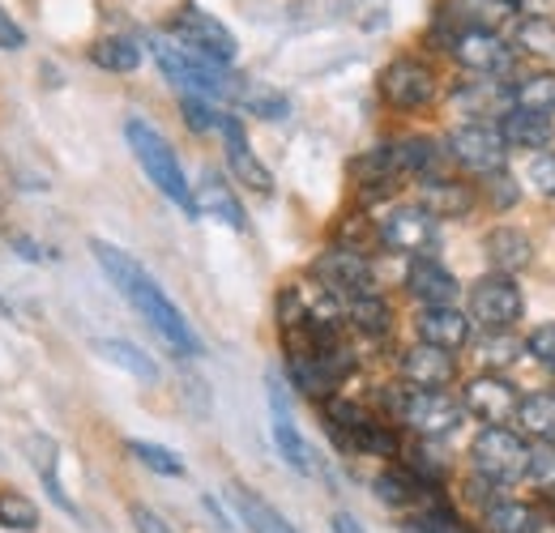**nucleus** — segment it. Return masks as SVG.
Wrapping results in <instances>:
<instances>
[{"label": "nucleus", "mask_w": 555, "mask_h": 533, "mask_svg": "<svg viewBox=\"0 0 555 533\" xmlns=\"http://www.w3.org/2000/svg\"><path fill=\"white\" fill-rule=\"evenodd\" d=\"M389 158H393V167H398L402 180H406V176L431 180V176L444 171V162H449V145L431 141V136H402V141L389 145Z\"/></svg>", "instance_id": "obj_18"}, {"label": "nucleus", "mask_w": 555, "mask_h": 533, "mask_svg": "<svg viewBox=\"0 0 555 533\" xmlns=\"http://www.w3.org/2000/svg\"><path fill=\"white\" fill-rule=\"evenodd\" d=\"M487 184V197L495 209H504V205H513L517 200V188H513V180H508V171H491V176H479Z\"/></svg>", "instance_id": "obj_42"}, {"label": "nucleus", "mask_w": 555, "mask_h": 533, "mask_svg": "<svg viewBox=\"0 0 555 533\" xmlns=\"http://www.w3.org/2000/svg\"><path fill=\"white\" fill-rule=\"evenodd\" d=\"M270 405H274V444L278 453H282V461L291 469H299V473H312V453H308V444H304V435H299V427L291 422V405L282 398V385L270 380Z\"/></svg>", "instance_id": "obj_20"}, {"label": "nucleus", "mask_w": 555, "mask_h": 533, "mask_svg": "<svg viewBox=\"0 0 555 533\" xmlns=\"http://www.w3.org/2000/svg\"><path fill=\"white\" fill-rule=\"evenodd\" d=\"M129 453H133L145 469L163 473V478H180V473H184V461H180L171 448H163V444H150V440H129Z\"/></svg>", "instance_id": "obj_38"}, {"label": "nucleus", "mask_w": 555, "mask_h": 533, "mask_svg": "<svg viewBox=\"0 0 555 533\" xmlns=\"http://www.w3.org/2000/svg\"><path fill=\"white\" fill-rule=\"evenodd\" d=\"M513 52L534 56V61H555V17H521L513 26Z\"/></svg>", "instance_id": "obj_29"}, {"label": "nucleus", "mask_w": 555, "mask_h": 533, "mask_svg": "<svg viewBox=\"0 0 555 533\" xmlns=\"http://www.w3.org/2000/svg\"><path fill=\"white\" fill-rule=\"evenodd\" d=\"M133 525H138V533H171V525L158 517V512H150V508H133Z\"/></svg>", "instance_id": "obj_44"}, {"label": "nucleus", "mask_w": 555, "mask_h": 533, "mask_svg": "<svg viewBox=\"0 0 555 533\" xmlns=\"http://www.w3.org/2000/svg\"><path fill=\"white\" fill-rule=\"evenodd\" d=\"M347 321L359 329L363 337H385L393 329V312H389V303L372 290V295H354L347 299Z\"/></svg>", "instance_id": "obj_34"}, {"label": "nucleus", "mask_w": 555, "mask_h": 533, "mask_svg": "<svg viewBox=\"0 0 555 533\" xmlns=\"http://www.w3.org/2000/svg\"><path fill=\"white\" fill-rule=\"evenodd\" d=\"M517 427L521 435L539 440V444H555V393H526L517 401Z\"/></svg>", "instance_id": "obj_28"}, {"label": "nucleus", "mask_w": 555, "mask_h": 533, "mask_svg": "<svg viewBox=\"0 0 555 533\" xmlns=\"http://www.w3.org/2000/svg\"><path fill=\"white\" fill-rule=\"evenodd\" d=\"M415 329H418V341H431V346L457 354L470 341V316L457 312L453 303H427L415 316Z\"/></svg>", "instance_id": "obj_17"}, {"label": "nucleus", "mask_w": 555, "mask_h": 533, "mask_svg": "<svg viewBox=\"0 0 555 533\" xmlns=\"http://www.w3.org/2000/svg\"><path fill=\"white\" fill-rule=\"evenodd\" d=\"M90 252H94V261L103 265V273L112 277V286L141 312V321L163 337L167 350H176V354H202V337L193 334L189 316H184V312L171 303V295L145 273V265H141L138 257H129L125 248H116V244H107V239H94Z\"/></svg>", "instance_id": "obj_1"}, {"label": "nucleus", "mask_w": 555, "mask_h": 533, "mask_svg": "<svg viewBox=\"0 0 555 533\" xmlns=\"http://www.w3.org/2000/svg\"><path fill=\"white\" fill-rule=\"evenodd\" d=\"M517 22V0H444L436 13V35L449 48L457 30H504Z\"/></svg>", "instance_id": "obj_12"}, {"label": "nucleus", "mask_w": 555, "mask_h": 533, "mask_svg": "<svg viewBox=\"0 0 555 533\" xmlns=\"http://www.w3.org/2000/svg\"><path fill=\"white\" fill-rule=\"evenodd\" d=\"M483 517L491 533H539V508L521 499H491Z\"/></svg>", "instance_id": "obj_35"}, {"label": "nucleus", "mask_w": 555, "mask_h": 533, "mask_svg": "<svg viewBox=\"0 0 555 533\" xmlns=\"http://www.w3.org/2000/svg\"><path fill=\"white\" fill-rule=\"evenodd\" d=\"M376 239L385 248H393V252H406V257H436L440 226L423 205H393L376 222Z\"/></svg>", "instance_id": "obj_7"}, {"label": "nucleus", "mask_w": 555, "mask_h": 533, "mask_svg": "<svg viewBox=\"0 0 555 533\" xmlns=\"http://www.w3.org/2000/svg\"><path fill=\"white\" fill-rule=\"evenodd\" d=\"M99 354L107 359V363H116V367H125L129 376H138L141 385H154L158 380V363L141 350V346H133V341H116V337H103L99 341Z\"/></svg>", "instance_id": "obj_36"}, {"label": "nucleus", "mask_w": 555, "mask_h": 533, "mask_svg": "<svg viewBox=\"0 0 555 533\" xmlns=\"http://www.w3.org/2000/svg\"><path fill=\"white\" fill-rule=\"evenodd\" d=\"M150 52L158 68L167 73L171 86H180V94H202V99H227L231 94V77L222 73L227 65H214L202 52L184 48L180 39H150Z\"/></svg>", "instance_id": "obj_3"}, {"label": "nucleus", "mask_w": 555, "mask_h": 533, "mask_svg": "<svg viewBox=\"0 0 555 533\" xmlns=\"http://www.w3.org/2000/svg\"><path fill=\"white\" fill-rule=\"evenodd\" d=\"M90 61L103 68V73H138L141 48L129 35H103V39L90 43Z\"/></svg>", "instance_id": "obj_33"}, {"label": "nucleus", "mask_w": 555, "mask_h": 533, "mask_svg": "<svg viewBox=\"0 0 555 533\" xmlns=\"http://www.w3.org/2000/svg\"><path fill=\"white\" fill-rule=\"evenodd\" d=\"M354 184H359V197L367 200H385L398 193V184H402V176H398V167H393V158H389V145H380V150H372V154H363L354 167Z\"/></svg>", "instance_id": "obj_21"}, {"label": "nucleus", "mask_w": 555, "mask_h": 533, "mask_svg": "<svg viewBox=\"0 0 555 533\" xmlns=\"http://www.w3.org/2000/svg\"><path fill=\"white\" fill-rule=\"evenodd\" d=\"M193 200H197V213H209V218H218V222H227V226H235V231H244V226H248L244 205L235 200L231 184H227L218 171H206V176L197 180Z\"/></svg>", "instance_id": "obj_23"}, {"label": "nucleus", "mask_w": 555, "mask_h": 533, "mask_svg": "<svg viewBox=\"0 0 555 533\" xmlns=\"http://www.w3.org/2000/svg\"><path fill=\"white\" fill-rule=\"evenodd\" d=\"M334 530H338V533H363L359 525H354V521H350L347 512H338V517H334Z\"/></svg>", "instance_id": "obj_45"}, {"label": "nucleus", "mask_w": 555, "mask_h": 533, "mask_svg": "<svg viewBox=\"0 0 555 533\" xmlns=\"http://www.w3.org/2000/svg\"><path fill=\"white\" fill-rule=\"evenodd\" d=\"M444 145H449V158L457 167H466L470 176L504 171V162H508V141L500 136V129H491L483 120H470V125L453 129Z\"/></svg>", "instance_id": "obj_11"}, {"label": "nucleus", "mask_w": 555, "mask_h": 533, "mask_svg": "<svg viewBox=\"0 0 555 533\" xmlns=\"http://www.w3.org/2000/svg\"><path fill=\"white\" fill-rule=\"evenodd\" d=\"M483 252H487V265L495 269V273H508V277L521 273V269L534 261V244H530V235L521 226H495V231H487Z\"/></svg>", "instance_id": "obj_19"}, {"label": "nucleus", "mask_w": 555, "mask_h": 533, "mask_svg": "<svg viewBox=\"0 0 555 533\" xmlns=\"http://www.w3.org/2000/svg\"><path fill=\"white\" fill-rule=\"evenodd\" d=\"M526 180L539 197H552L555 200V154L552 150H534L530 167H526Z\"/></svg>", "instance_id": "obj_39"}, {"label": "nucleus", "mask_w": 555, "mask_h": 533, "mask_svg": "<svg viewBox=\"0 0 555 533\" xmlns=\"http://www.w3.org/2000/svg\"><path fill=\"white\" fill-rule=\"evenodd\" d=\"M517 401H521V393L513 389V380L487 372V376H475V380L466 385L462 405H466L483 427H500V422H508V418L517 414Z\"/></svg>", "instance_id": "obj_15"}, {"label": "nucleus", "mask_w": 555, "mask_h": 533, "mask_svg": "<svg viewBox=\"0 0 555 533\" xmlns=\"http://www.w3.org/2000/svg\"><path fill=\"white\" fill-rule=\"evenodd\" d=\"M453 103L466 107L470 116H504L513 107V90L500 77H475V86H462Z\"/></svg>", "instance_id": "obj_27"}, {"label": "nucleus", "mask_w": 555, "mask_h": 533, "mask_svg": "<svg viewBox=\"0 0 555 533\" xmlns=\"http://www.w3.org/2000/svg\"><path fill=\"white\" fill-rule=\"evenodd\" d=\"M402 380L411 389H449L457 380V359H453V350L418 341L402 354Z\"/></svg>", "instance_id": "obj_16"}, {"label": "nucleus", "mask_w": 555, "mask_h": 533, "mask_svg": "<svg viewBox=\"0 0 555 533\" xmlns=\"http://www.w3.org/2000/svg\"><path fill=\"white\" fill-rule=\"evenodd\" d=\"M466 405L462 401H453L444 389H411L406 398H398V414H402V422L418 431L423 440H440V435H449V431H457L462 427V414Z\"/></svg>", "instance_id": "obj_10"}, {"label": "nucleus", "mask_w": 555, "mask_h": 533, "mask_svg": "<svg viewBox=\"0 0 555 533\" xmlns=\"http://www.w3.org/2000/svg\"><path fill=\"white\" fill-rule=\"evenodd\" d=\"M431 218H466L475 209V188L449 176H431L423 180V200H418Z\"/></svg>", "instance_id": "obj_24"}, {"label": "nucleus", "mask_w": 555, "mask_h": 533, "mask_svg": "<svg viewBox=\"0 0 555 533\" xmlns=\"http://www.w3.org/2000/svg\"><path fill=\"white\" fill-rule=\"evenodd\" d=\"M526 350L543 363V367H552L555 372V321H547V325H539L534 334L526 337Z\"/></svg>", "instance_id": "obj_41"}, {"label": "nucleus", "mask_w": 555, "mask_h": 533, "mask_svg": "<svg viewBox=\"0 0 555 533\" xmlns=\"http://www.w3.org/2000/svg\"><path fill=\"white\" fill-rule=\"evenodd\" d=\"M406 290L415 295L418 303H453L457 299V277L440 265L436 257H415L411 273H406Z\"/></svg>", "instance_id": "obj_22"}, {"label": "nucleus", "mask_w": 555, "mask_h": 533, "mask_svg": "<svg viewBox=\"0 0 555 533\" xmlns=\"http://www.w3.org/2000/svg\"><path fill=\"white\" fill-rule=\"evenodd\" d=\"M218 129H222V150H227V167H231V176H235L244 188H253V193H274V176H270V167L253 154L244 125H240L235 116H222Z\"/></svg>", "instance_id": "obj_14"}, {"label": "nucleus", "mask_w": 555, "mask_h": 533, "mask_svg": "<svg viewBox=\"0 0 555 533\" xmlns=\"http://www.w3.org/2000/svg\"><path fill=\"white\" fill-rule=\"evenodd\" d=\"M17 48H26V30L0 9V52H17Z\"/></svg>", "instance_id": "obj_43"}, {"label": "nucleus", "mask_w": 555, "mask_h": 533, "mask_svg": "<svg viewBox=\"0 0 555 533\" xmlns=\"http://www.w3.org/2000/svg\"><path fill=\"white\" fill-rule=\"evenodd\" d=\"M125 141H129V150L138 154L141 171L150 176V184H154L163 197L171 200V205H180L189 218H197L193 184H189V176H184V167H180L176 150L167 145V136L158 133L150 120H141V116H129V120H125Z\"/></svg>", "instance_id": "obj_2"}, {"label": "nucleus", "mask_w": 555, "mask_h": 533, "mask_svg": "<svg viewBox=\"0 0 555 533\" xmlns=\"http://www.w3.org/2000/svg\"><path fill=\"white\" fill-rule=\"evenodd\" d=\"M180 112H184V120H189V129H197V133H206L214 129L222 116L214 112V99H202V94H184L180 99Z\"/></svg>", "instance_id": "obj_40"}, {"label": "nucleus", "mask_w": 555, "mask_h": 533, "mask_svg": "<svg viewBox=\"0 0 555 533\" xmlns=\"http://www.w3.org/2000/svg\"><path fill=\"white\" fill-rule=\"evenodd\" d=\"M376 495H380L385 504H393V508H427V504L436 499L431 482L418 478L415 469H385V473L376 478Z\"/></svg>", "instance_id": "obj_25"}, {"label": "nucleus", "mask_w": 555, "mask_h": 533, "mask_svg": "<svg viewBox=\"0 0 555 533\" xmlns=\"http://www.w3.org/2000/svg\"><path fill=\"white\" fill-rule=\"evenodd\" d=\"M508 90H513V107H526V112H539V116H555V68L526 73Z\"/></svg>", "instance_id": "obj_30"}, {"label": "nucleus", "mask_w": 555, "mask_h": 533, "mask_svg": "<svg viewBox=\"0 0 555 533\" xmlns=\"http://www.w3.org/2000/svg\"><path fill=\"white\" fill-rule=\"evenodd\" d=\"M436 90H440L436 68L418 56H398L380 68V99L393 112H423L436 99Z\"/></svg>", "instance_id": "obj_6"}, {"label": "nucleus", "mask_w": 555, "mask_h": 533, "mask_svg": "<svg viewBox=\"0 0 555 533\" xmlns=\"http://www.w3.org/2000/svg\"><path fill=\"white\" fill-rule=\"evenodd\" d=\"M343 448H347V453H367V457H398V453H402V440H398L393 427L367 418V422H359L347 440H343Z\"/></svg>", "instance_id": "obj_32"}, {"label": "nucleus", "mask_w": 555, "mask_h": 533, "mask_svg": "<svg viewBox=\"0 0 555 533\" xmlns=\"http://www.w3.org/2000/svg\"><path fill=\"white\" fill-rule=\"evenodd\" d=\"M231 499H235L244 525H248L253 533H299L278 508H270L261 495H253V491H244V486H231Z\"/></svg>", "instance_id": "obj_31"}, {"label": "nucleus", "mask_w": 555, "mask_h": 533, "mask_svg": "<svg viewBox=\"0 0 555 533\" xmlns=\"http://www.w3.org/2000/svg\"><path fill=\"white\" fill-rule=\"evenodd\" d=\"M444 52L470 77H500L504 81V73H513V65H517V52L500 30H457Z\"/></svg>", "instance_id": "obj_9"}, {"label": "nucleus", "mask_w": 555, "mask_h": 533, "mask_svg": "<svg viewBox=\"0 0 555 533\" xmlns=\"http://www.w3.org/2000/svg\"><path fill=\"white\" fill-rule=\"evenodd\" d=\"M0 530L35 533L39 530V504L17 486H0Z\"/></svg>", "instance_id": "obj_37"}, {"label": "nucleus", "mask_w": 555, "mask_h": 533, "mask_svg": "<svg viewBox=\"0 0 555 533\" xmlns=\"http://www.w3.org/2000/svg\"><path fill=\"white\" fill-rule=\"evenodd\" d=\"M526 312V299L508 273H491L470 286V321L487 334H508Z\"/></svg>", "instance_id": "obj_8"}, {"label": "nucleus", "mask_w": 555, "mask_h": 533, "mask_svg": "<svg viewBox=\"0 0 555 533\" xmlns=\"http://www.w3.org/2000/svg\"><path fill=\"white\" fill-rule=\"evenodd\" d=\"M167 26H171V39H180V43L193 48V52H202L214 65H231L235 52H240L235 35H231L214 13H206L202 4H180Z\"/></svg>", "instance_id": "obj_5"}, {"label": "nucleus", "mask_w": 555, "mask_h": 533, "mask_svg": "<svg viewBox=\"0 0 555 533\" xmlns=\"http://www.w3.org/2000/svg\"><path fill=\"white\" fill-rule=\"evenodd\" d=\"M500 136L508 145H521V150H547L552 145V116H539V112H526V107H508L500 116Z\"/></svg>", "instance_id": "obj_26"}, {"label": "nucleus", "mask_w": 555, "mask_h": 533, "mask_svg": "<svg viewBox=\"0 0 555 533\" xmlns=\"http://www.w3.org/2000/svg\"><path fill=\"white\" fill-rule=\"evenodd\" d=\"M312 277H317L325 290L343 295V299L372 295V290H376V269H372V261H367L359 248H343V244H334V248H325V252L317 257Z\"/></svg>", "instance_id": "obj_13"}, {"label": "nucleus", "mask_w": 555, "mask_h": 533, "mask_svg": "<svg viewBox=\"0 0 555 533\" xmlns=\"http://www.w3.org/2000/svg\"><path fill=\"white\" fill-rule=\"evenodd\" d=\"M470 461H475V473L483 482L504 491V486H513V482H521L530 473V444H526V435L508 431L504 422L483 427L475 435V444H470Z\"/></svg>", "instance_id": "obj_4"}]
</instances>
